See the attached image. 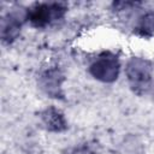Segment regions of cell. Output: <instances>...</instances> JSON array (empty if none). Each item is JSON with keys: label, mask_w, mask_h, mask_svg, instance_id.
I'll return each mask as SVG.
<instances>
[{"label": "cell", "mask_w": 154, "mask_h": 154, "mask_svg": "<svg viewBox=\"0 0 154 154\" xmlns=\"http://www.w3.org/2000/svg\"><path fill=\"white\" fill-rule=\"evenodd\" d=\"M69 6L60 1L34 2L25 10V20L36 29H45L61 20Z\"/></svg>", "instance_id": "6da1fadb"}, {"label": "cell", "mask_w": 154, "mask_h": 154, "mask_svg": "<svg viewBox=\"0 0 154 154\" xmlns=\"http://www.w3.org/2000/svg\"><path fill=\"white\" fill-rule=\"evenodd\" d=\"M125 76L134 93L142 95L148 91L153 79V65L141 57H132L125 66Z\"/></svg>", "instance_id": "7a4b0ae2"}, {"label": "cell", "mask_w": 154, "mask_h": 154, "mask_svg": "<svg viewBox=\"0 0 154 154\" xmlns=\"http://www.w3.org/2000/svg\"><path fill=\"white\" fill-rule=\"evenodd\" d=\"M89 73L102 83H113L120 73L119 58L112 52H102L89 65Z\"/></svg>", "instance_id": "3957f363"}, {"label": "cell", "mask_w": 154, "mask_h": 154, "mask_svg": "<svg viewBox=\"0 0 154 154\" xmlns=\"http://www.w3.org/2000/svg\"><path fill=\"white\" fill-rule=\"evenodd\" d=\"M25 20V11L23 14L11 11L2 17L1 20V41L5 45L13 43L22 31L23 22Z\"/></svg>", "instance_id": "277c9868"}, {"label": "cell", "mask_w": 154, "mask_h": 154, "mask_svg": "<svg viewBox=\"0 0 154 154\" xmlns=\"http://www.w3.org/2000/svg\"><path fill=\"white\" fill-rule=\"evenodd\" d=\"M63 82H64V76L60 72V70L57 67L47 69L38 77L40 88L48 96L54 97V99H61L64 96Z\"/></svg>", "instance_id": "5b68a950"}, {"label": "cell", "mask_w": 154, "mask_h": 154, "mask_svg": "<svg viewBox=\"0 0 154 154\" xmlns=\"http://www.w3.org/2000/svg\"><path fill=\"white\" fill-rule=\"evenodd\" d=\"M40 120L42 126L49 132L59 134V132H64L69 128V124L64 113L54 106H49L43 111H41Z\"/></svg>", "instance_id": "8992f818"}, {"label": "cell", "mask_w": 154, "mask_h": 154, "mask_svg": "<svg viewBox=\"0 0 154 154\" xmlns=\"http://www.w3.org/2000/svg\"><path fill=\"white\" fill-rule=\"evenodd\" d=\"M134 32L144 38L154 35V11H147L138 17L134 26Z\"/></svg>", "instance_id": "52a82bcc"}, {"label": "cell", "mask_w": 154, "mask_h": 154, "mask_svg": "<svg viewBox=\"0 0 154 154\" xmlns=\"http://www.w3.org/2000/svg\"><path fill=\"white\" fill-rule=\"evenodd\" d=\"M63 154H96L90 147L85 146V144H81V146H75L71 148H67L66 150L63 152Z\"/></svg>", "instance_id": "ba28073f"}]
</instances>
